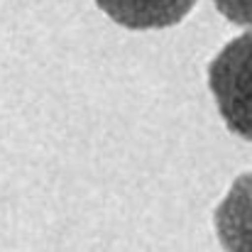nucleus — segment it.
Listing matches in <instances>:
<instances>
[{
	"label": "nucleus",
	"mask_w": 252,
	"mask_h": 252,
	"mask_svg": "<svg viewBox=\"0 0 252 252\" xmlns=\"http://www.w3.org/2000/svg\"><path fill=\"white\" fill-rule=\"evenodd\" d=\"M206 76L225 127L243 140H252V30L216 52Z\"/></svg>",
	"instance_id": "obj_1"
},
{
	"label": "nucleus",
	"mask_w": 252,
	"mask_h": 252,
	"mask_svg": "<svg viewBox=\"0 0 252 252\" xmlns=\"http://www.w3.org/2000/svg\"><path fill=\"white\" fill-rule=\"evenodd\" d=\"M213 228L225 252H252V171L233 179L213 208Z\"/></svg>",
	"instance_id": "obj_2"
},
{
	"label": "nucleus",
	"mask_w": 252,
	"mask_h": 252,
	"mask_svg": "<svg viewBox=\"0 0 252 252\" xmlns=\"http://www.w3.org/2000/svg\"><path fill=\"white\" fill-rule=\"evenodd\" d=\"M118 25L130 30H159L184 20L196 0H95Z\"/></svg>",
	"instance_id": "obj_3"
},
{
	"label": "nucleus",
	"mask_w": 252,
	"mask_h": 252,
	"mask_svg": "<svg viewBox=\"0 0 252 252\" xmlns=\"http://www.w3.org/2000/svg\"><path fill=\"white\" fill-rule=\"evenodd\" d=\"M211 2L225 20L252 27V0H211Z\"/></svg>",
	"instance_id": "obj_4"
}]
</instances>
